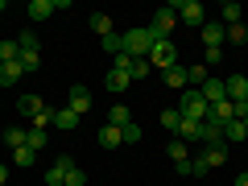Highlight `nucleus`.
Listing matches in <instances>:
<instances>
[{"label": "nucleus", "instance_id": "1", "mask_svg": "<svg viewBox=\"0 0 248 186\" xmlns=\"http://www.w3.org/2000/svg\"><path fill=\"white\" fill-rule=\"evenodd\" d=\"M178 112H182L186 120L203 124L207 116H211V104H207V99L199 95V87H186V91H182V104H178Z\"/></svg>", "mask_w": 248, "mask_h": 186}, {"label": "nucleus", "instance_id": "2", "mask_svg": "<svg viewBox=\"0 0 248 186\" xmlns=\"http://www.w3.org/2000/svg\"><path fill=\"white\" fill-rule=\"evenodd\" d=\"M149 50H153L149 25H145V29H128V33H124V54H128V58H149Z\"/></svg>", "mask_w": 248, "mask_h": 186}, {"label": "nucleus", "instance_id": "3", "mask_svg": "<svg viewBox=\"0 0 248 186\" xmlns=\"http://www.w3.org/2000/svg\"><path fill=\"white\" fill-rule=\"evenodd\" d=\"M174 25H178V13H174V4H161V9L153 13V21H149V33H153V42H166V37L174 33Z\"/></svg>", "mask_w": 248, "mask_h": 186}, {"label": "nucleus", "instance_id": "4", "mask_svg": "<svg viewBox=\"0 0 248 186\" xmlns=\"http://www.w3.org/2000/svg\"><path fill=\"white\" fill-rule=\"evenodd\" d=\"M149 66L153 71H170V66H178V46L170 42H153V50H149Z\"/></svg>", "mask_w": 248, "mask_h": 186}, {"label": "nucleus", "instance_id": "5", "mask_svg": "<svg viewBox=\"0 0 248 186\" xmlns=\"http://www.w3.org/2000/svg\"><path fill=\"white\" fill-rule=\"evenodd\" d=\"M174 13H178V21H186V25H195V29L207 25V13H203L199 0H174Z\"/></svg>", "mask_w": 248, "mask_h": 186}, {"label": "nucleus", "instance_id": "6", "mask_svg": "<svg viewBox=\"0 0 248 186\" xmlns=\"http://www.w3.org/2000/svg\"><path fill=\"white\" fill-rule=\"evenodd\" d=\"M71 170H75V157H71V153H58V161L46 170V182H50V186H62Z\"/></svg>", "mask_w": 248, "mask_h": 186}, {"label": "nucleus", "instance_id": "7", "mask_svg": "<svg viewBox=\"0 0 248 186\" xmlns=\"http://www.w3.org/2000/svg\"><path fill=\"white\" fill-rule=\"evenodd\" d=\"M199 33H203V46H207V50H219L223 37H228V29H223V21H207Z\"/></svg>", "mask_w": 248, "mask_h": 186}, {"label": "nucleus", "instance_id": "8", "mask_svg": "<svg viewBox=\"0 0 248 186\" xmlns=\"http://www.w3.org/2000/svg\"><path fill=\"white\" fill-rule=\"evenodd\" d=\"M199 141H203V145H223V124L207 116V120L199 124Z\"/></svg>", "mask_w": 248, "mask_h": 186}, {"label": "nucleus", "instance_id": "9", "mask_svg": "<svg viewBox=\"0 0 248 186\" xmlns=\"http://www.w3.org/2000/svg\"><path fill=\"white\" fill-rule=\"evenodd\" d=\"M223 83H228V99L232 104H244L248 99V75H228Z\"/></svg>", "mask_w": 248, "mask_h": 186}, {"label": "nucleus", "instance_id": "10", "mask_svg": "<svg viewBox=\"0 0 248 186\" xmlns=\"http://www.w3.org/2000/svg\"><path fill=\"white\" fill-rule=\"evenodd\" d=\"M199 95H203L207 104H219V99H228V83L223 79H207L203 87H199Z\"/></svg>", "mask_w": 248, "mask_h": 186}, {"label": "nucleus", "instance_id": "11", "mask_svg": "<svg viewBox=\"0 0 248 186\" xmlns=\"http://www.w3.org/2000/svg\"><path fill=\"white\" fill-rule=\"evenodd\" d=\"M66 108H71V112H91V91L87 87H83V83H75V87H71V104H66Z\"/></svg>", "mask_w": 248, "mask_h": 186}, {"label": "nucleus", "instance_id": "12", "mask_svg": "<svg viewBox=\"0 0 248 186\" xmlns=\"http://www.w3.org/2000/svg\"><path fill=\"white\" fill-rule=\"evenodd\" d=\"M17 112L29 116V120H37V116L46 112V104H42V95H21V99H17Z\"/></svg>", "mask_w": 248, "mask_h": 186}, {"label": "nucleus", "instance_id": "13", "mask_svg": "<svg viewBox=\"0 0 248 186\" xmlns=\"http://www.w3.org/2000/svg\"><path fill=\"white\" fill-rule=\"evenodd\" d=\"M199 157L207 161V170H219L223 161H228V145H207V149L199 153Z\"/></svg>", "mask_w": 248, "mask_h": 186}, {"label": "nucleus", "instance_id": "14", "mask_svg": "<svg viewBox=\"0 0 248 186\" xmlns=\"http://www.w3.org/2000/svg\"><path fill=\"white\" fill-rule=\"evenodd\" d=\"M54 128H58V133H71V128H79V112H71V108H58V112H54Z\"/></svg>", "mask_w": 248, "mask_h": 186}, {"label": "nucleus", "instance_id": "15", "mask_svg": "<svg viewBox=\"0 0 248 186\" xmlns=\"http://www.w3.org/2000/svg\"><path fill=\"white\" fill-rule=\"evenodd\" d=\"M25 13H29V21H46L50 13H58V4H54V0H33Z\"/></svg>", "mask_w": 248, "mask_h": 186}, {"label": "nucleus", "instance_id": "16", "mask_svg": "<svg viewBox=\"0 0 248 186\" xmlns=\"http://www.w3.org/2000/svg\"><path fill=\"white\" fill-rule=\"evenodd\" d=\"M104 83H108V91H116V95H120V91L128 87V83H133V75H128V71H116V66H112Z\"/></svg>", "mask_w": 248, "mask_h": 186}, {"label": "nucleus", "instance_id": "17", "mask_svg": "<svg viewBox=\"0 0 248 186\" xmlns=\"http://www.w3.org/2000/svg\"><path fill=\"white\" fill-rule=\"evenodd\" d=\"M211 120H219V124L236 120V104H232V99H219V104H211Z\"/></svg>", "mask_w": 248, "mask_h": 186}, {"label": "nucleus", "instance_id": "18", "mask_svg": "<svg viewBox=\"0 0 248 186\" xmlns=\"http://www.w3.org/2000/svg\"><path fill=\"white\" fill-rule=\"evenodd\" d=\"M17 79H25V71H21V62H4V66H0V87H13Z\"/></svg>", "mask_w": 248, "mask_h": 186}, {"label": "nucleus", "instance_id": "19", "mask_svg": "<svg viewBox=\"0 0 248 186\" xmlns=\"http://www.w3.org/2000/svg\"><path fill=\"white\" fill-rule=\"evenodd\" d=\"M223 141H248V124L244 120H228L223 124Z\"/></svg>", "mask_w": 248, "mask_h": 186}, {"label": "nucleus", "instance_id": "20", "mask_svg": "<svg viewBox=\"0 0 248 186\" xmlns=\"http://www.w3.org/2000/svg\"><path fill=\"white\" fill-rule=\"evenodd\" d=\"M108 124H112V128H124V124H133V112H128V108H124V104L108 108Z\"/></svg>", "mask_w": 248, "mask_h": 186}, {"label": "nucleus", "instance_id": "21", "mask_svg": "<svg viewBox=\"0 0 248 186\" xmlns=\"http://www.w3.org/2000/svg\"><path fill=\"white\" fill-rule=\"evenodd\" d=\"M99 145H104V149H116V145H124V133L112 128V124H104V128H99Z\"/></svg>", "mask_w": 248, "mask_h": 186}, {"label": "nucleus", "instance_id": "22", "mask_svg": "<svg viewBox=\"0 0 248 186\" xmlns=\"http://www.w3.org/2000/svg\"><path fill=\"white\" fill-rule=\"evenodd\" d=\"M240 21H244V9H240L236 0H228V4H223V29H228V25H240Z\"/></svg>", "mask_w": 248, "mask_h": 186}, {"label": "nucleus", "instance_id": "23", "mask_svg": "<svg viewBox=\"0 0 248 186\" xmlns=\"http://www.w3.org/2000/svg\"><path fill=\"white\" fill-rule=\"evenodd\" d=\"M25 128H21V124H9V128H4V145H13V149H21V145H25Z\"/></svg>", "mask_w": 248, "mask_h": 186}, {"label": "nucleus", "instance_id": "24", "mask_svg": "<svg viewBox=\"0 0 248 186\" xmlns=\"http://www.w3.org/2000/svg\"><path fill=\"white\" fill-rule=\"evenodd\" d=\"M161 75H166L170 87H182V91H186V66H182V62H178V66H170V71H161Z\"/></svg>", "mask_w": 248, "mask_h": 186}, {"label": "nucleus", "instance_id": "25", "mask_svg": "<svg viewBox=\"0 0 248 186\" xmlns=\"http://www.w3.org/2000/svg\"><path fill=\"white\" fill-rule=\"evenodd\" d=\"M91 29H95L99 37H108V33H116V25H112V17H108V13H95V17H91Z\"/></svg>", "mask_w": 248, "mask_h": 186}, {"label": "nucleus", "instance_id": "26", "mask_svg": "<svg viewBox=\"0 0 248 186\" xmlns=\"http://www.w3.org/2000/svg\"><path fill=\"white\" fill-rule=\"evenodd\" d=\"M186 83H190V87H203V83H207V66H203V62L186 66Z\"/></svg>", "mask_w": 248, "mask_h": 186}, {"label": "nucleus", "instance_id": "27", "mask_svg": "<svg viewBox=\"0 0 248 186\" xmlns=\"http://www.w3.org/2000/svg\"><path fill=\"white\" fill-rule=\"evenodd\" d=\"M178 141H199V124L195 120H186V116H182V124H178Z\"/></svg>", "mask_w": 248, "mask_h": 186}, {"label": "nucleus", "instance_id": "28", "mask_svg": "<svg viewBox=\"0 0 248 186\" xmlns=\"http://www.w3.org/2000/svg\"><path fill=\"white\" fill-rule=\"evenodd\" d=\"M104 50L112 54V58H120V54H124V33H108L104 37Z\"/></svg>", "mask_w": 248, "mask_h": 186}, {"label": "nucleus", "instance_id": "29", "mask_svg": "<svg viewBox=\"0 0 248 186\" xmlns=\"http://www.w3.org/2000/svg\"><path fill=\"white\" fill-rule=\"evenodd\" d=\"M17 58H21L17 42H0V66H4V62H17Z\"/></svg>", "mask_w": 248, "mask_h": 186}, {"label": "nucleus", "instance_id": "30", "mask_svg": "<svg viewBox=\"0 0 248 186\" xmlns=\"http://www.w3.org/2000/svg\"><path fill=\"white\" fill-rule=\"evenodd\" d=\"M46 141H50V137H46V128H29V137H25V145H29V149H46Z\"/></svg>", "mask_w": 248, "mask_h": 186}, {"label": "nucleus", "instance_id": "31", "mask_svg": "<svg viewBox=\"0 0 248 186\" xmlns=\"http://www.w3.org/2000/svg\"><path fill=\"white\" fill-rule=\"evenodd\" d=\"M13 161H17V166H25V170H29V166H33V161H37V153L29 149V145H21V149H13Z\"/></svg>", "mask_w": 248, "mask_h": 186}, {"label": "nucleus", "instance_id": "32", "mask_svg": "<svg viewBox=\"0 0 248 186\" xmlns=\"http://www.w3.org/2000/svg\"><path fill=\"white\" fill-rule=\"evenodd\" d=\"M166 153H170V161H186V157H190V153H186V141H178V137L166 145Z\"/></svg>", "mask_w": 248, "mask_h": 186}, {"label": "nucleus", "instance_id": "33", "mask_svg": "<svg viewBox=\"0 0 248 186\" xmlns=\"http://www.w3.org/2000/svg\"><path fill=\"white\" fill-rule=\"evenodd\" d=\"M17 62H21V71H25V75H33L37 66H42V54H37V50H33V54H21Z\"/></svg>", "mask_w": 248, "mask_h": 186}, {"label": "nucleus", "instance_id": "34", "mask_svg": "<svg viewBox=\"0 0 248 186\" xmlns=\"http://www.w3.org/2000/svg\"><path fill=\"white\" fill-rule=\"evenodd\" d=\"M161 124H166L170 133H178V124H182V112H178V108H170V112H161Z\"/></svg>", "mask_w": 248, "mask_h": 186}, {"label": "nucleus", "instance_id": "35", "mask_svg": "<svg viewBox=\"0 0 248 186\" xmlns=\"http://www.w3.org/2000/svg\"><path fill=\"white\" fill-rule=\"evenodd\" d=\"M149 75H153L149 58H133V79H149Z\"/></svg>", "mask_w": 248, "mask_h": 186}, {"label": "nucleus", "instance_id": "36", "mask_svg": "<svg viewBox=\"0 0 248 186\" xmlns=\"http://www.w3.org/2000/svg\"><path fill=\"white\" fill-rule=\"evenodd\" d=\"M228 42H248V25H244V21H240V25H228Z\"/></svg>", "mask_w": 248, "mask_h": 186}, {"label": "nucleus", "instance_id": "37", "mask_svg": "<svg viewBox=\"0 0 248 186\" xmlns=\"http://www.w3.org/2000/svg\"><path fill=\"white\" fill-rule=\"evenodd\" d=\"M54 112H58V108H46V112L33 120V128H54Z\"/></svg>", "mask_w": 248, "mask_h": 186}, {"label": "nucleus", "instance_id": "38", "mask_svg": "<svg viewBox=\"0 0 248 186\" xmlns=\"http://www.w3.org/2000/svg\"><path fill=\"white\" fill-rule=\"evenodd\" d=\"M62 186H87V174H83V170L75 166L71 174H66V182H62Z\"/></svg>", "mask_w": 248, "mask_h": 186}, {"label": "nucleus", "instance_id": "39", "mask_svg": "<svg viewBox=\"0 0 248 186\" xmlns=\"http://www.w3.org/2000/svg\"><path fill=\"white\" fill-rule=\"evenodd\" d=\"M120 133H124V141H128V145H133V141H141V124H124V128H120Z\"/></svg>", "mask_w": 248, "mask_h": 186}, {"label": "nucleus", "instance_id": "40", "mask_svg": "<svg viewBox=\"0 0 248 186\" xmlns=\"http://www.w3.org/2000/svg\"><path fill=\"white\" fill-rule=\"evenodd\" d=\"M219 58H223V46H219V50H203V66H215Z\"/></svg>", "mask_w": 248, "mask_h": 186}, {"label": "nucleus", "instance_id": "41", "mask_svg": "<svg viewBox=\"0 0 248 186\" xmlns=\"http://www.w3.org/2000/svg\"><path fill=\"white\" fill-rule=\"evenodd\" d=\"M203 174H207V161L195 157V161H190V178H203Z\"/></svg>", "mask_w": 248, "mask_h": 186}, {"label": "nucleus", "instance_id": "42", "mask_svg": "<svg viewBox=\"0 0 248 186\" xmlns=\"http://www.w3.org/2000/svg\"><path fill=\"white\" fill-rule=\"evenodd\" d=\"M0 186H9V170L4 166H0Z\"/></svg>", "mask_w": 248, "mask_h": 186}, {"label": "nucleus", "instance_id": "43", "mask_svg": "<svg viewBox=\"0 0 248 186\" xmlns=\"http://www.w3.org/2000/svg\"><path fill=\"white\" fill-rule=\"evenodd\" d=\"M236 186H248V174H240V178H236Z\"/></svg>", "mask_w": 248, "mask_h": 186}, {"label": "nucleus", "instance_id": "44", "mask_svg": "<svg viewBox=\"0 0 248 186\" xmlns=\"http://www.w3.org/2000/svg\"><path fill=\"white\" fill-rule=\"evenodd\" d=\"M0 13H4V0H0Z\"/></svg>", "mask_w": 248, "mask_h": 186}, {"label": "nucleus", "instance_id": "45", "mask_svg": "<svg viewBox=\"0 0 248 186\" xmlns=\"http://www.w3.org/2000/svg\"><path fill=\"white\" fill-rule=\"evenodd\" d=\"M244 124H248V116H244Z\"/></svg>", "mask_w": 248, "mask_h": 186}]
</instances>
